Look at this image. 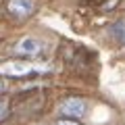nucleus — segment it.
I'll use <instances>...</instances> for the list:
<instances>
[{"mask_svg":"<svg viewBox=\"0 0 125 125\" xmlns=\"http://www.w3.org/2000/svg\"><path fill=\"white\" fill-rule=\"evenodd\" d=\"M46 71H48L46 65H38V62H29V61L0 62V75L4 77H29V75H40V73H46Z\"/></svg>","mask_w":125,"mask_h":125,"instance_id":"nucleus-1","label":"nucleus"},{"mask_svg":"<svg viewBox=\"0 0 125 125\" xmlns=\"http://www.w3.org/2000/svg\"><path fill=\"white\" fill-rule=\"evenodd\" d=\"M111 33H113V38H115V40L125 48V19H119L117 23H113Z\"/></svg>","mask_w":125,"mask_h":125,"instance_id":"nucleus-5","label":"nucleus"},{"mask_svg":"<svg viewBox=\"0 0 125 125\" xmlns=\"http://www.w3.org/2000/svg\"><path fill=\"white\" fill-rule=\"evenodd\" d=\"M58 111L67 117V119H81V117L88 113V102H85L83 98H75V96H73V98L62 100V104H61Z\"/></svg>","mask_w":125,"mask_h":125,"instance_id":"nucleus-3","label":"nucleus"},{"mask_svg":"<svg viewBox=\"0 0 125 125\" xmlns=\"http://www.w3.org/2000/svg\"><path fill=\"white\" fill-rule=\"evenodd\" d=\"M4 9L17 21H25L36 13V2L33 0H4Z\"/></svg>","mask_w":125,"mask_h":125,"instance_id":"nucleus-2","label":"nucleus"},{"mask_svg":"<svg viewBox=\"0 0 125 125\" xmlns=\"http://www.w3.org/2000/svg\"><path fill=\"white\" fill-rule=\"evenodd\" d=\"M9 117V102H4V100H0V123Z\"/></svg>","mask_w":125,"mask_h":125,"instance_id":"nucleus-6","label":"nucleus"},{"mask_svg":"<svg viewBox=\"0 0 125 125\" xmlns=\"http://www.w3.org/2000/svg\"><path fill=\"white\" fill-rule=\"evenodd\" d=\"M42 50H44V44L38 38H31V36L21 38L15 44V52L23 54V56H38V54H42Z\"/></svg>","mask_w":125,"mask_h":125,"instance_id":"nucleus-4","label":"nucleus"},{"mask_svg":"<svg viewBox=\"0 0 125 125\" xmlns=\"http://www.w3.org/2000/svg\"><path fill=\"white\" fill-rule=\"evenodd\" d=\"M56 125H81V123H77V121H71V119H61V121H56Z\"/></svg>","mask_w":125,"mask_h":125,"instance_id":"nucleus-7","label":"nucleus"},{"mask_svg":"<svg viewBox=\"0 0 125 125\" xmlns=\"http://www.w3.org/2000/svg\"><path fill=\"white\" fill-rule=\"evenodd\" d=\"M4 92V83H2V81H0V94Z\"/></svg>","mask_w":125,"mask_h":125,"instance_id":"nucleus-8","label":"nucleus"}]
</instances>
